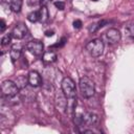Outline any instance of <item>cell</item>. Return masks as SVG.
I'll return each instance as SVG.
<instances>
[{
	"mask_svg": "<svg viewBox=\"0 0 134 134\" xmlns=\"http://www.w3.org/2000/svg\"><path fill=\"white\" fill-rule=\"evenodd\" d=\"M79 86H80V91L82 93V95L85 98H89L91 97L94 92H95V86L94 83L91 79H89L88 76H83L80 79L79 82Z\"/></svg>",
	"mask_w": 134,
	"mask_h": 134,
	"instance_id": "obj_1",
	"label": "cell"
},
{
	"mask_svg": "<svg viewBox=\"0 0 134 134\" xmlns=\"http://www.w3.org/2000/svg\"><path fill=\"white\" fill-rule=\"evenodd\" d=\"M61 88H62V92L65 94V96L67 98H72V97H76V90H75V84L72 81V79H70L69 76H66L62 80L61 83Z\"/></svg>",
	"mask_w": 134,
	"mask_h": 134,
	"instance_id": "obj_2",
	"label": "cell"
},
{
	"mask_svg": "<svg viewBox=\"0 0 134 134\" xmlns=\"http://www.w3.org/2000/svg\"><path fill=\"white\" fill-rule=\"evenodd\" d=\"M86 50L90 53V55L97 58L102 55L104 51V43L100 39H94L86 44Z\"/></svg>",
	"mask_w": 134,
	"mask_h": 134,
	"instance_id": "obj_3",
	"label": "cell"
},
{
	"mask_svg": "<svg viewBox=\"0 0 134 134\" xmlns=\"http://www.w3.org/2000/svg\"><path fill=\"white\" fill-rule=\"evenodd\" d=\"M1 90H2V94L7 97H13V96L17 95L19 92V88L16 85V83L13 81H8V80L2 82Z\"/></svg>",
	"mask_w": 134,
	"mask_h": 134,
	"instance_id": "obj_4",
	"label": "cell"
},
{
	"mask_svg": "<svg viewBox=\"0 0 134 134\" xmlns=\"http://www.w3.org/2000/svg\"><path fill=\"white\" fill-rule=\"evenodd\" d=\"M25 47H26V49H27L31 54H34V55H36V57H39V55H41L42 52H43L44 45H43V43H42L41 41H39V40H31V41H29V42L26 44Z\"/></svg>",
	"mask_w": 134,
	"mask_h": 134,
	"instance_id": "obj_5",
	"label": "cell"
},
{
	"mask_svg": "<svg viewBox=\"0 0 134 134\" xmlns=\"http://www.w3.org/2000/svg\"><path fill=\"white\" fill-rule=\"evenodd\" d=\"M10 34H12L13 38H15L17 40H21V39H23L26 36L27 27H26V25L24 23H17L14 26V28H13Z\"/></svg>",
	"mask_w": 134,
	"mask_h": 134,
	"instance_id": "obj_6",
	"label": "cell"
},
{
	"mask_svg": "<svg viewBox=\"0 0 134 134\" xmlns=\"http://www.w3.org/2000/svg\"><path fill=\"white\" fill-rule=\"evenodd\" d=\"M83 125L87 126H96L98 122V116L94 112H85L82 114Z\"/></svg>",
	"mask_w": 134,
	"mask_h": 134,
	"instance_id": "obj_7",
	"label": "cell"
},
{
	"mask_svg": "<svg viewBox=\"0 0 134 134\" xmlns=\"http://www.w3.org/2000/svg\"><path fill=\"white\" fill-rule=\"evenodd\" d=\"M106 38L110 44H114L120 41L121 36H120L119 30H117L116 28H110L106 32Z\"/></svg>",
	"mask_w": 134,
	"mask_h": 134,
	"instance_id": "obj_8",
	"label": "cell"
},
{
	"mask_svg": "<svg viewBox=\"0 0 134 134\" xmlns=\"http://www.w3.org/2000/svg\"><path fill=\"white\" fill-rule=\"evenodd\" d=\"M28 84L31 86V87H39L41 84H42V77L40 75L39 72L32 70L28 73Z\"/></svg>",
	"mask_w": 134,
	"mask_h": 134,
	"instance_id": "obj_9",
	"label": "cell"
},
{
	"mask_svg": "<svg viewBox=\"0 0 134 134\" xmlns=\"http://www.w3.org/2000/svg\"><path fill=\"white\" fill-rule=\"evenodd\" d=\"M49 19V14H48V9L46 7V5H42L41 8L39 9V21L41 23H46Z\"/></svg>",
	"mask_w": 134,
	"mask_h": 134,
	"instance_id": "obj_10",
	"label": "cell"
},
{
	"mask_svg": "<svg viewBox=\"0 0 134 134\" xmlns=\"http://www.w3.org/2000/svg\"><path fill=\"white\" fill-rule=\"evenodd\" d=\"M42 61L44 63H47V64H50V63H53L57 61V54L53 52V51H45L42 55Z\"/></svg>",
	"mask_w": 134,
	"mask_h": 134,
	"instance_id": "obj_11",
	"label": "cell"
},
{
	"mask_svg": "<svg viewBox=\"0 0 134 134\" xmlns=\"http://www.w3.org/2000/svg\"><path fill=\"white\" fill-rule=\"evenodd\" d=\"M9 55H10V59L13 61H16L18 60L20 57H21V48L17 45H14L12 48H10V51H9Z\"/></svg>",
	"mask_w": 134,
	"mask_h": 134,
	"instance_id": "obj_12",
	"label": "cell"
},
{
	"mask_svg": "<svg viewBox=\"0 0 134 134\" xmlns=\"http://www.w3.org/2000/svg\"><path fill=\"white\" fill-rule=\"evenodd\" d=\"M15 83H16V85L18 86L19 89H24V88L26 87L27 83H28V77H26V76H24V75H19V76L16 79Z\"/></svg>",
	"mask_w": 134,
	"mask_h": 134,
	"instance_id": "obj_13",
	"label": "cell"
},
{
	"mask_svg": "<svg viewBox=\"0 0 134 134\" xmlns=\"http://www.w3.org/2000/svg\"><path fill=\"white\" fill-rule=\"evenodd\" d=\"M9 7L13 12L19 13L21 10V7H22V0H10Z\"/></svg>",
	"mask_w": 134,
	"mask_h": 134,
	"instance_id": "obj_14",
	"label": "cell"
},
{
	"mask_svg": "<svg viewBox=\"0 0 134 134\" xmlns=\"http://www.w3.org/2000/svg\"><path fill=\"white\" fill-rule=\"evenodd\" d=\"M27 19L30 22H37L39 21V10H34L27 15Z\"/></svg>",
	"mask_w": 134,
	"mask_h": 134,
	"instance_id": "obj_15",
	"label": "cell"
},
{
	"mask_svg": "<svg viewBox=\"0 0 134 134\" xmlns=\"http://www.w3.org/2000/svg\"><path fill=\"white\" fill-rule=\"evenodd\" d=\"M125 29H126V32L128 34V36L134 39V22H131L128 25H126Z\"/></svg>",
	"mask_w": 134,
	"mask_h": 134,
	"instance_id": "obj_16",
	"label": "cell"
},
{
	"mask_svg": "<svg viewBox=\"0 0 134 134\" xmlns=\"http://www.w3.org/2000/svg\"><path fill=\"white\" fill-rule=\"evenodd\" d=\"M12 38H13L12 34H8V35L4 36V37L1 39V45H2V46H4V45H8V44L10 43V41H12Z\"/></svg>",
	"mask_w": 134,
	"mask_h": 134,
	"instance_id": "obj_17",
	"label": "cell"
},
{
	"mask_svg": "<svg viewBox=\"0 0 134 134\" xmlns=\"http://www.w3.org/2000/svg\"><path fill=\"white\" fill-rule=\"evenodd\" d=\"M99 28H100V27H99V25H98V22H96V23H92V24H90L88 30H89L90 34H93V32L97 31Z\"/></svg>",
	"mask_w": 134,
	"mask_h": 134,
	"instance_id": "obj_18",
	"label": "cell"
},
{
	"mask_svg": "<svg viewBox=\"0 0 134 134\" xmlns=\"http://www.w3.org/2000/svg\"><path fill=\"white\" fill-rule=\"evenodd\" d=\"M54 6H55L58 9L63 10V9L65 8V3H64L63 1H55V2H54Z\"/></svg>",
	"mask_w": 134,
	"mask_h": 134,
	"instance_id": "obj_19",
	"label": "cell"
},
{
	"mask_svg": "<svg viewBox=\"0 0 134 134\" xmlns=\"http://www.w3.org/2000/svg\"><path fill=\"white\" fill-rule=\"evenodd\" d=\"M66 41H67V39H66V38H62V39L60 40V42H59V43H57V44H54V45H52V47H63V46L65 45Z\"/></svg>",
	"mask_w": 134,
	"mask_h": 134,
	"instance_id": "obj_20",
	"label": "cell"
},
{
	"mask_svg": "<svg viewBox=\"0 0 134 134\" xmlns=\"http://www.w3.org/2000/svg\"><path fill=\"white\" fill-rule=\"evenodd\" d=\"M82 25H83V24H82V21H81V20L77 19V20H74V21H73V27H74L75 29H80V28L82 27Z\"/></svg>",
	"mask_w": 134,
	"mask_h": 134,
	"instance_id": "obj_21",
	"label": "cell"
},
{
	"mask_svg": "<svg viewBox=\"0 0 134 134\" xmlns=\"http://www.w3.org/2000/svg\"><path fill=\"white\" fill-rule=\"evenodd\" d=\"M0 32H3L4 30H5V28H6V23H5V21L3 20V19H1V21H0Z\"/></svg>",
	"mask_w": 134,
	"mask_h": 134,
	"instance_id": "obj_22",
	"label": "cell"
},
{
	"mask_svg": "<svg viewBox=\"0 0 134 134\" xmlns=\"http://www.w3.org/2000/svg\"><path fill=\"white\" fill-rule=\"evenodd\" d=\"M45 36H46V37H51V36H53V30H46V31H45Z\"/></svg>",
	"mask_w": 134,
	"mask_h": 134,
	"instance_id": "obj_23",
	"label": "cell"
},
{
	"mask_svg": "<svg viewBox=\"0 0 134 134\" xmlns=\"http://www.w3.org/2000/svg\"><path fill=\"white\" fill-rule=\"evenodd\" d=\"M91 1H97V0H91Z\"/></svg>",
	"mask_w": 134,
	"mask_h": 134,
	"instance_id": "obj_24",
	"label": "cell"
}]
</instances>
